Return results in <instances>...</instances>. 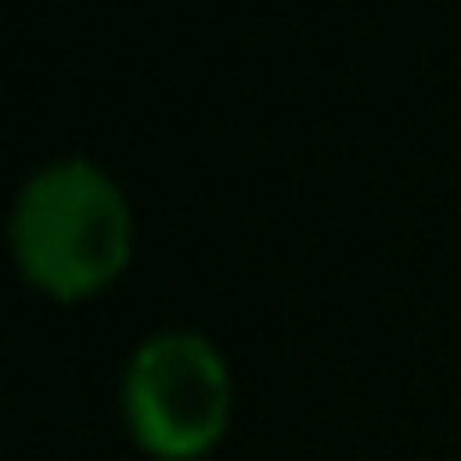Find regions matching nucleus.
<instances>
[{
    "mask_svg": "<svg viewBox=\"0 0 461 461\" xmlns=\"http://www.w3.org/2000/svg\"><path fill=\"white\" fill-rule=\"evenodd\" d=\"M135 222L123 193L88 158L47 164L23 181L12 211V251L23 275L53 298H88L129 263Z\"/></svg>",
    "mask_w": 461,
    "mask_h": 461,
    "instance_id": "1",
    "label": "nucleus"
},
{
    "mask_svg": "<svg viewBox=\"0 0 461 461\" xmlns=\"http://www.w3.org/2000/svg\"><path fill=\"white\" fill-rule=\"evenodd\" d=\"M228 362L199 333H158L129 357L123 415L129 432L164 461L204 456L228 427Z\"/></svg>",
    "mask_w": 461,
    "mask_h": 461,
    "instance_id": "2",
    "label": "nucleus"
}]
</instances>
